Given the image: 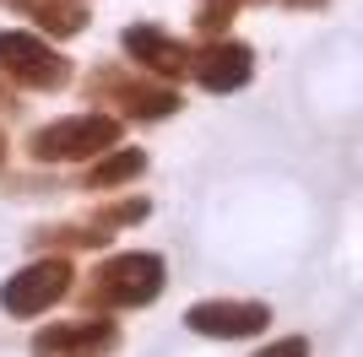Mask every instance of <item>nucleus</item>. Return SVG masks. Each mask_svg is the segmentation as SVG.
Masks as SVG:
<instances>
[{"label":"nucleus","instance_id":"f257e3e1","mask_svg":"<svg viewBox=\"0 0 363 357\" xmlns=\"http://www.w3.org/2000/svg\"><path fill=\"white\" fill-rule=\"evenodd\" d=\"M163 287H168L163 254L125 249V254H108L104 266L87 276L82 303H87V309H147V303L163 293Z\"/></svg>","mask_w":363,"mask_h":357},{"label":"nucleus","instance_id":"f03ea898","mask_svg":"<svg viewBox=\"0 0 363 357\" xmlns=\"http://www.w3.org/2000/svg\"><path fill=\"white\" fill-rule=\"evenodd\" d=\"M120 135H125L120 114H71V119H55L44 130H33L28 157L33 163H82V157L120 147Z\"/></svg>","mask_w":363,"mask_h":357},{"label":"nucleus","instance_id":"7ed1b4c3","mask_svg":"<svg viewBox=\"0 0 363 357\" xmlns=\"http://www.w3.org/2000/svg\"><path fill=\"white\" fill-rule=\"evenodd\" d=\"M71 71L76 65L60 49H49L38 33H16V28L0 33V76L6 81H16L28 92H60L71 87Z\"/></svg>","mask_w":363,"mask_h":357},{"label":"nucleus","instance_id":"20e7f679","mask_svg":"<svg viewBox=\"0 0 363 357\" xmlns=\"http://www.w3.org/2000/svg\"><path fill=\"white\" fill-rule=\"evenodd\" d=\"M76 287V271L65 254H49V260H33V266H22L16 276H6V287H0V309L11 314V319H38V314H49L60 298H71Z\"/></svg>","mask_w":363,"mask_h":357},{"label":"nucleus","instance_id":"39448f33","mask_svg":"<svg viewBox=\"0 0 363 357\" xmlns=\"http://www.w3.org/2000/svg\"><path fill=\"white\" fill-rule=\"evenodd\" d=\"M272 325V303L260 298H206L184 309V330H196L206 341H244Z\"/></svg>","mask_w":363,"mask_h":357},{"label":"nucleus","instance_id":"423d86ee","mask_svg":"<svg viewBox=\"0 0 363 357\" xmlns=\"http://www.w3.org/2000/svg\"><path fill=\"white\" fill-rule=\"evenodd\" d=\"M87 92H98V98H108V103L120 108L125 119H174L179 114V92H174V81H163V76H152V81H136V76H92Z\"/></svg>","mask_w":363,"mask_h":357},{"label":"nucleus","instance_id":"0eeeda50","mask_svg":"<svg viewBox=\"0 0 363 357\" xmlns=\"http://www.w3.org/2000/svg\"><path fill=\"white\" fill-rule=\"evenodd\" d=\"M120 330L114 319H65V325H44L33 336V352L38 357H104L114 352Z\"/></svg>","mask_w":363,"mask_h":357},{"label":"nucleus","instance_id":"6e6552de","mask_svg":"<svg viewBox=\"0 0 363 357\" xmlns=\"http://www.w3.org/2000/svg\"><path fill=\"white\" fill-rule=\"evenodd\" d=\"M190 76H196L206 92H239V87H250V76H255V49L233 44V38H212V44L190 60Z\"/></svg>","mask_w":363,"mask_h":357},{"label":"nucleus","instance_id":"1a4fd4ad","mask_svg":"<svg viewBox=\"0 0 363 357\" xmlns=\"http://www.w3.org/2000/svg\"><path fill=\"white\" fill-rule=\"evenodd\" d=\"M125 55L136 60L141 71H152V76H163V81H179V76H190V49L179 44V38H168L163 28H152V22H136V28H125Z\"/></svg>","mask_w":363,"mask_h":357},{"label":"nucleus","instance_id":"9d476101","mask_svg":"<svg viewBox=\"0 0 363 357\" xmlns=\"http://www.w3.org/2000/svg\"><path fill=\"white\" fill-rule=\"evenodd\" d=\"M147 174V152L141 147H108V152H98V163H87V174H82V184L87 190H114V184H130V178H141Z\"/></svg>","mask_w":363,"mask_h":357},{"label":"nucleus","instance_id":"9b49d317","mask_svg":"<svg viewBox=\"0 0 363 357\" xmlns=\"http://www.w3.org/2000/svg\"><path fill=\"white\" fill-rule=\"evenodd\" d=\"M22 16H33L44 33L55 38H76V33L87 28V11L76 6V0H22Z\"/></svg>","mask_w":363,"mask_h":357},{"label":"nucleus","instance_id":"f8f14e48","mask_svg":"<svg viewBox=\"0 0 363 357\" xmlns=\"http://www.w3.org/2000/svg\"><path fill=\"white\" fill-rule=\"evenodd\" d=\"M104 227H76V222H60V227H44L33 244H60V249H98L104 244Z\"/></svg>","mask_w":363,"mask_h":357},{"label":"nucleus","instance_id":"ddd939ff","mask_svg":"<svg viewBox=\"0 0 363 357\" xmlns=\"http://www.w3.org/2000/svg\"><path fill=\"white\" fill-rule=\"evenodd\" d=\"M147 200H114V206H104L98 217H92V227H104V233H114V227H136L147 222Z\"/></svg>","mask_w":363,"mask_h":357},{"label":"nucleus","instance_id":"4468645a","mask_svg":"<svg viewBox=\"0 0 363 357\" xmlns=\"http://www.w3.org/2000/svg\"><path fill=\"white\" fill-rule=\"evenodd\" d=\"M255 357H309V336H282V341H266Z\"/></svg>","mask_w":363,"mask_h":357},{"label":"nucleus","instance_id":"2eb2a0df","mask_svg":"<svg viewBox=\"0 0 363 357\" xmlns=\"http://www.w3.org/2000/svg\"><path fill=\"white\" fill-rule=\"evenodd\" d=\"M293 11H320V6H325V0H288Z\"/></svg>","mask_w":363,"mask_h":357},{"label":"nucleus","instance_id":"dca6fc26","mask_svg":"<svg viewBox=\"0 0 363 357\" xmlns=\"http://www.w3.org/2000/svg\"><path fill=\"white\" fill-rule=\"evenodd\" d=\"M0 157H6V130H0Z\"/></svg>","mask_w":363,"mask_h":357},{"label":"nucleus","instance_id":"f3484780","mask_svg":"<svg viewBox=\"0 0 363 357\" xmlns=\"http://www.w3.org/2000/svg\"><path fill=\"white\" fill-rule=\"evenodd\" d=\"M228 6H244V0H228Z\"/></svg>","mask_w":363,"mask_h":357}]
</instances>
